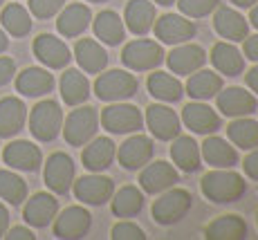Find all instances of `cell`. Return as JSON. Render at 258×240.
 I'll list each match as a JSON object with an SVG mask.
<instances>
[{
  "label": "cell",
  "instance_id": "cell-1",
  "mask_svg": "<svg viewBox=\"0 0 258 240\" xmlns=\"http://www.w3.org/2000/svg\"><path fill=\"white\" fill-rule=\"evenodd\" d=\"M200 191L213 204H234L247 193V182L234 168H213L202 175Z\"/></svg>",
  "mask_w": 258,
  "mask_h": 240
},
{
  "label": "cell",
  "instance_id": "cell-2",
  "mask_svg": "<svg viewBox=\"0 0 258 240\" xmlns=\"http://www.w3.org/2000/svg\"><path fill=\"white\" fill-rule=\"evenodd\" d=\"M137 90H140V81L131 70L99 72L97 81H94V94H97V99H101L106 103L128 101L137 94Z\"/></svg>",
  "mask_w": 258,
  "mask_h": 240
},
{
  "label": "cell",
  "instance_id": "cell-3",
  "mask_svg": "<svg viewBox=\"0 0 258 240\" xmlns=\"http://www.w3.org/2000/svg\"><path fill=\"white\" fill-rule=\"evenodd\" d=\"M193 207V196L186 189H177L171 187L166 191L160 193V198L153 202L151 207V216L160 227H173L177 224L182 218H186V213Z\"/></svg>",
  "mask_w": 258,
  "mask_h": 240
},
{
  "label": "cell",
  "instance_id": "cell-4",
  "mask_svg": "<svg viewBox=\"0 0 258 240\" xmlns=\"http://www.w3.org/2000/svg\"><path fill=\"white\" fill-rule=\"evenodd\" d=\"M166 54L162 43L153 38H135L121 49V63L131 72H153L164 63Z\"/></svg>",
  "mask_w": 258,
  "mask_h": 240
},
{
  "label": "cell",
  "instance_id": "cell-5",
  "mask_svg": "<svg viewBox=\"0 0 258 240\" xmlns=\"http://www.w3.org/2000/svg\"><path fill=\"white\" fill-rule=\"evenodd\" d=\"M99 122L110 135H131V133H140V128L144 126V114L133 103L115 101L108 103L101 110Z\"/></svg>",
  "mask_w": 258,
  "mask_h": 240
},
{
  "label": "cell",
  "instance_id": "cell-6",
  "mask_svg": "<svg viewBox=\"0 0 258 240\" xmlns=\"http://www.w3.org/2000/svg\"><path fill=\"white\" fill-rule=\"evenodd\" d=\"M63 128V110L54 99L38 101L29 112V131L38 142H52Z\"/></svg>",
  "mask_w": 258,
  "mask_h": 240
},
{
  "label": "cell",
  "instance_id": "cell-7",
  "mask_svg": "<svg viewBox=\"0 0 258 240\" xmlns=\"http://www.w3.org/2000/svg\"><path fill=\"white\" fill-rule=\"evenodd\" d=\"M63 137L70 146H83L97 135L99 131V112L92 106H74L63 124Z\"/></svg>",
  "mask_w": 258,
  "mask_h": 240
},
{
  "label": "cell",
  "instance_id": "cell-8",
  "mask_svg": "<svg viewBox=\"0 0 258 240\" xmlns=\"http://www.w3.org/2000/svg\"><path fill=\"white\" fill-rule=\"evenodd\" d=\"M74 198L81 204H90V207H101V204L110 202L112 193H115V182L112 177L101 173H88L81 175L79 179L72 182Z\"/></svg>",
  "mask_w": 258,
  "mask_h": 240
},
{
  "label": "cell",
  "instance_id": "cell-9",
  "mask_svg": "<svg viewBox=\"0 0 258 240\" xmlns=\"http://www.w3.org/2000/svg\"><path fill=\"white\" fill-rule=\"evenodd\" d=\"M144 124L148 126L151 137L160 139V142H171L182 131V119L168 103H151L144 114Z\"/></svg>",
  "mask_w": 258,
  "mask_h": 240
},
{
  "label": "cell",
  "instance_id": "cell-10",
  "mask_svg": "<svg viewBox=\"0 0 258 240\" xmlns=\"http://www.w3.org/2000/svg\"><path fill=\"white\" fill-rule=\"evenodd\" d=\"M216 106L220 110L222 117H249L258 110V99L251 90H245L240 86H229L222 88L216 94Z\"/></svg>",
  "mask_w": 258,
  "mask_h": 240
},
{
  "label": "cell",
  "instance_id": "cell-11",
  "mask_svg": "<svg viewBox=\"0 0 258 240\" xmlns=\"http://www.w3.org/2000/svg\"><path fill=\"white\" fill-rule=\"evenodd\" d=\"M151 32H155V38L160 43L173 47V45L191 41L196 36V25L184 14H162L160 18H155Z\"/></svg>",
  "mask_w": 258,
  "mask_h": 240
},
{
  "label": "cell",
  "instance_id": "cell-12",
  "mask_svg": "<svg viewBox=\"0 0 258 240\" xmlns=\"http://www.w3.org/2000/svg\"><path fill=\"white\" fill-rule=\"evenodd\" d=\"M74 175H77V168H74V159L68 153H52L45 162V168H43V179H45L47 189L56 196H66L72 189Z\"/></svg>",
  "mask_w": 258,
  "mask_h": 240
},
{
  "label": "cell",
  "instance_id": "cell-13",
  "mask_svg": "<svg viewBox=\"0 0 258 240\" xmlns=\"http://www.w3.org/2000/svg\"><path fill=\"white\" fill-rule=\"evenodd\" d=\"M164 63L168 66L175 77H188L191 72L196 70L205 68L207 63V49L198 43H180V45H173V49L166 54Z\"/></svg>",
  "mask_w": 258,
  "mask_h": 240
},
{
  "label": "cell",
  "instance_id": "cell-14",
  "mask_svg": "<svg viewBox=\"0 0 258 240\" xmlns=\"http://www.w3.org/2000/svg\"><path fill=\"white\" fill-rule=\"evenodd\" d=\"M180 182V173L173 164L164 162V159H157V162H148L146 166L140 168V189L144 193H151V196H160L162 191L175 187Z\"/></svg>",
  "mask_w": 258,
  "mask_h": 240
},
{
  "label": "cell",
  "instance_id": "cell-15",
  "mask_svg": "<svg viewBox=\"0 0 258 240\" xmlns=\"http://www.w3.org/2000/svg\"><path fill=\"white\" fill-rule=\"evenodd\" d=\"M54 222V236L61 240H79L83 236H88L92 227V216L86 207H79V204H72V207L63 209Z\"/></svg>",
  "mask_w": 258,
  "mask_h": 240
},
{
  "label": "cell",
  "instance_id": "cell-16",
  "mask_svg": "<svg viewBox=\"0 0 258 240\" xmlns=\"http://www.w3.org/2000/svg\"><path fill=\"white\" fill-rule=\"evenodd\" d=\"M153 153H155L153 137L142 133H131V137L117 148V159L126 171H140L153 159Z\"/></svg>",
  "mask_w": 258,
  "mask_h": 240
},
{
  "label": "cell",
  "instance_id": "cell-17",
  "mask_svg": "<svg viewBox=\"0 0 258 240\" xmlns=\"http://www.w3.org/2000/svg\"><path fill=\"white\" fill-rule=\"evenodd\" d=\"M180 119L193 135H202V137L218 133L220 131V126H222L220 114H218L207 101L186 103V106L182 108V117Z\"/></svg>",
  "mask_w": 258,
  "mask_h": 240
},
{
  "label": "cell",
  "instance_id": "cell-18",
  "mask_svg": "<svg viewBox=\"0 0 258 240\" xmlns=\"http://www.w3.org/2000/svg\"><path fill=\"white\" fill-rule=\"evenodd\" d=\"M34 56L49 70H63L72 61V52L66 43L54 34H38L34 38Z\"/></svg>",
  "mask_w": 258,
  "mask_h": 240
},
{
  "label": "cell",
  "instance_id": "cell-19",
  "mask_svg": "<svg viewBox=\"0 0 258 240\" xmlns=\"http://www.w3.org/2000/svg\"><path fill=\"white\" fill-rule=\"evenodd\" d=\"M213 29L229 43H242L249 36V21L236 7L218 5L213 12Z\"/></svg>",
  "mask_w": 258,
  "mask_h": 240
},
{
  "label": "cell",
  "instance_id": "cell-20",
  "mask_svg": "<svg viewBox=\"0 0 258 240\" xmlns=\"http://www.w3.org/2000/svg\"><path fill=\"white\" fill-rule=\"evenodd\" d=\"M3 159L9 168L14 171H25V173H34L41 168L43 164V153L41 148L34 142H27V139H16L9 146H5L3 151Z\"/></svg>",
  "mask_w": 258,
  "mask_h": 240
},
{
  "label": "cell",
  "instance_id": "cell-21",
  "mask_svg": "<svg viewBox=\"0 0 258 240\" xmlns=\"http://www.w3.org/2000/svg\"><path fill=\"white\" fill-rule=\"evenodd\" d=\"M117 159V144L110 137H92L88 144H83L81 162L83 168L90 173H103L106 168L112 166Z\"/></svg>",
  "mask_w": 258,
  "mask_h": 240
},
{
  "label": "cell",
  "instance_id": "cell-22",
  "mask_svg": "<svg viewBox=\"0 0 258 240\" xmlns=\"http://www.w3.org/2000/svg\"><path fill=\"white\" fill-rule=\"evenodd\" d=\"M202 159L211 168H234L238 164V151L227 137H218L216 133L207 135L205 142L200 144Z\"/></svg>",
  "mask_w": 258,
  "mask_h": 240
},
{
  "label": "cell",
  "instance_id": "cell-23",
  "mask_svg": "<svg viewBox=\"0 0 258 240\" xmlns=\"http://www.w3.org/2000/svg\"><path fill=\"white\" fill-rule=\"evenodd\" d=\"M222 88H225L222 74H218L216 70L200 68L188 74V81L184 83V94H188L193 101H211Z\"/></svg>",
  "mask_w": 258,
  "mask_h": 240
},
{
  "label": "cell",
  "instance_id": "cell-24",
  "mask_svg": "<svg viewBox=\"0 0 258 240\" xmlns=\"http://www.w3.org/2000/svg\"><path fill=\"white\" fill-rule=\"evenodd\" d=\"M58 213V200L52 196V193H34L32 198L25 202V209H23V218L29 227H36V229H43L47 224H52V220L56 218Z\"/></svg>",
  "mask_w": 258,
  "mask_h": 240
},
{
  "label": "cell",
  "instance_id": "cell-25",
  "mask_svg": "<svg viewBox=\"0 0 258 240\" xmlns=\"http://www.w3.org/2000/svg\"><path fill=\"white\" fill-rule=\"evenodd\" d=\"M121 18L128 32H133L135 36H146L157 18L155 3L153 0H128Z\"/></svg>",
  "mask_w": 258,
  "mask_h": 240
},
{
  "label": "cell",
  "instance_id": "cell-26",
  "mask_svg": "<svg viewBox=\"0 0 258 240\" xmlns=\"http://www.w3.org/2000/svg\"><path fill=\"white\" fill-rule=\"evenodd\" d=\"M90 23H92L90 7L83 3H72V5H63L61 14L56 18V29L61 36L77 38L90 27Z\"/></svg>",
  "mask_w": 258,
  "mask_h": 240
},
{
  "label": "cell",
  "instance_id": "cell-27",
  "mask_svg": "<svg viewBox=\"0 0 258 240\" xmlns=\"http://www.w3.org/2000/svg\"><path fill=\"white\" fill-rule=\"evenodd\" d=\"M171 159L173 166L180 168L182 173H196L202 166V153L200 144L191 135H177L171 139Z\"/></svg>",
  "mask_w": 258,
  "mask_h": 240
},
{
  "label": "cell",
  "instance_id": "cell-28",
  "mask_svg": "<svg viewBox=\"0 0 258 240\" xmlns=\"http://www.w3.org/2000/svg\"><path fill=\"white\" fill-rule=\"evenodd\" d=\"M146 88H148V94L155 101H162V103H177L184 97V83L173 72L153 70V74H148Z\"/></svg>",
  "mask_w": 258,
  "mask_h": 240
},
{
  "label": "cell",
  "instance_id": "cell-29",
  "mask_svg": "<svg viewBox=\"0 0 258 240\" xmlns=\"http://www.w3.org/2000/svg\"><path fill=\"white\" fill-rule=\"evenodd\" d=\"M247 233H249V229H247L245 218L238 213L218 216L202 229V236L207 240H245Z\"/></svg>",
  "mask_w": 258,
  "mask_h": 240
},
{
  "label": "cell",
  "instance_id": "cell-30",
  "mask_svg": "<svg viewBox=\"0 0 258 240\" xmlns=\"http://www.w3.org/2000/svg\"><path fill=\"white\" fill-rule=\"evenodd\" d=\"M209 58H211V66L216 68V72L222 74V77H238L245 70V56L236 47V43H229V41L216 43L211 47Z\"/></svg>",
  "mask_w": 258,
  "mask_h": 240
},
{
  "label": "cell",
  "instance_id": "cell-31",
  "mask_svg": "<svg viewBox=\"0 0 258 240\" xmlns=\"http://www.w3.org/2000/svg\"><path fill=\"white\" fill-rule=\"evenodd\" d=\"M74 58H77L79 68L88 74H99L108 68V52L103 43L94 41V38H79L74 45Z\"/></svg>",
  "mask_w": 258,
  "mask_h": 240
},
{
  "label": "cell",
  "instance_id": "cell-32",
  "mask_svg": "<svg viewBox=\"0 0 258 240\" xmlns=\"http://www.w3.org/2000/svg\"><path fill=\"white\" fill-rule=\"evenodd\" d=\"M92 29L94 36L99 38V43L110 45V47H117V45L123 43L126 38V25H123V18L119 16L112 9H103L94 16L92 21Z\"/></svg>",
  "mask_w": 258,
  "mask_h": 240
},
{
  "label": "cell",
  "instance_id": "cell-33",
  "mask_svg": "<svg viewBox=\"0 0 258 240\" xmlns=\"http://www.w3.org/2000/svg\"><path fill=\"white\" fill-rule=\"evenodd\" d=\"M58 88H61V99L72 108L86 103L88 99H90V90H92L88 77L77 68H70L63 72Z\"/></svg>",
  "mask_w": 258,
  "mask_h": 240
},
{
  "label": "cell",
  "instance_id": "cell-34",
  "mask_svg": "<svg viewBox=\"0 0 258 240\" xmlns=\"http://www.w3.org/2000/svg\"><path fill=\"white\" fill-rule=\"evenodd\" d=\"M27 122V108L18 97L0 99V137L7 139L23 131Z\"/></svg>",
  "mask_w": 258,
  "mask_h": 240
},
{
  "label": "cell",
  "instance_id": "cell-35",
  "mask_svg": "<svg viewBox=\"0 0 258 240\" xmlns=\"http://www.w3.org/2000/svg\"><path fill=\"white\" fill-rule=\"evenodd\" d=\"M16 90L25 97H43L54 90V77L45 68H25L16 77Z\"/></svg>",
  "mask_w": 258,
  "mask_h": 240
},
{
  "label": "cell",
  "instance_id": "cell-36",
  "mask_svg": "<svg viewBox=\"0 0 258 240\" xmlns=\"http://www.w3.org/2000/svg\"><path fill=\"white\" fill-rule=\"evenodd\" d=\"M144 191L135 184H126L110 198V211L117 218H135L144 209Z\"/></svg>",
  "mask_w": 258,
  "mask_h": 240
},
{
  "label": "cell",
  "instance_id": "cell-37",
  "mask_svg": "<svg viewBox=\"0 0 258 240\" xmlns=\"http://www.w3.org/2000/svg\"><path fill=\"white\" fill-rule=\"evenodd\" d=\"M227 139L236 148H242V151L256 148L258 146V122L251 119V114L249 117H236L227 126Z\"/></svg>",
  "mask_w": 258,
  "mask_h": 240
},
{
  "label": "cell",
  "instance_id": "cell-38",
  "mask_svg": "<svg viewBox=\"0 0 258 240\" xmlns=\"http://www.w3.org/2000/svg\"><path fill=\"white\" fill-rule=\"evenodd\" d=\"M0 23H3L5 32L12 34L16 38H23L32 32V14L18 3H9L0 14Z\"/></svg>",
  "mask_w": 258,
  "mask_h": 240
},
{
  "label": "cell",
  "instance_id": "cell-39",
  "mask_svg": "<svg viewBox=\"0 0 258 240\" xmlns=\"http://www.w3.org/2000/svg\"><path fill=\"white\" fill-rule=\"evenodd\" d=\"M0 200L9 204H23L27 200V184L14 171H0Z\"/></svg>",
  "mask_w": 258,
  "mask_h": 240
},
{
  "label": "cell",
  "instance_id": "cell-40",
  "mask_svg": "<svg viewBox=\"0 0 258 240\" xmlns=\"http://www.w3.org/2000/svg\"><path fill=\"white\" fill-rule=\"evenodd\" d=\"M175 5L186 18H205L216 12L220 0H175Z\"/></svg>",
  "mask_w": 258,
  "mask_h": 240
},
{
  "label": "cell",
  "instance_id": "cell-41",
  "mask_svg": "<svg viewBox=\"0 0 258 240\" xmlns=\"http://www.w3.org/2000/svg\"><path fill=\"white\" fill-rule=\"evenodd\" d=\"M110 238L112 240H144L146 233H144V229L137 222H133V220H119L117 224H112Z\"/></svg>",
  "mask_w": 258,
  "mask_h": 240
},
{
  "label": "cell",
  "instance_id": "cell-42",
  "mask_svg": "<svg viewBox=\"0 0 258 240\" xmlns=\"http://www.w3.org/2000/svg\"><path fill=\"white\" fill-rule=\"evenodd\" d=\"M63 5H66V0H29V14L45 21V18L56 16L63 9Z\"/></svg>",
  "mask_w": 258,
  "mask_h": 240
},
{
  "label": "cell",
  "instance_id": "cell-43",
  "mask_svg": "<svg viewBox=\"0 0 258 240\" xmlns=\"http://www.w3.org/2000/svg\"><path fill=\"white\" fill-rule=\"evenodd\" d=\"M242 171H245V175L249 179H256L258 182V146L251 148L249 155L242 159Z\"/></svg>",
  "mask_w": 258,
  "mask_h": 240
},
{
  "label": "cell",
  "instance_id": "cell-44",
  "mask_svg": "<svg viewBox=\"0 0 258 240\" xmlns=\"http://www.w3.org/2000/svg\"><path fill=\"white\" fill-rule=\"evenodd\" d=\"M14 74H16V63H14V58L0 56V88L7 86L14 79Z\"/></svg>",
  "mask_w": 258,
  "mask_h": 240
},
{
  "label": "cell",
  "instance_id": "cell-45",
  "mask_svg": "<svg viewBox=\"0 0 258 240\" xmlns=\"http://www.w3.org/2000/svg\"><path fill=\"white\" fill-rule=\"evenodd\" d=\"M242 56L247 58V61H254L258 63V34H254V36H247L245 41H242Z\"/></svg>",
  "mask_w": 258,
  "mask_h": 240
},
{
  "label": "cell",
  "instance_id": "cell-46",
  "mask_svg": "<svg viewBox=\"0 0 258 240\" xmlns=\"http://www.w3.org/2000/svg\"><path fill=\"white\" fill-rule=\"evenodd\" d=\"M5 238L9 240H34V231L29 227H12L7 233H5Z\"/></svg>",
  "mask_w": 258,
  "mask_h": 240
},
{
  "label": "cell",
  "instance_id": "cell-47",
  "mask_svg": "<svg viewBox=\"0 0 258 240\" xmlns=\"http://www.w3.org/2000/svg\"><path fill=\"white\" fill-rule=\"evenodd\" d=\"M245 83H247V88H249L251 92H254L256 97H258V63L249 70V72L245 74Z\"/></svg>",
  "mask_w": 258,
  "mask_h": 240
},
{
  "label": "cell",
  "instance_id": "cell-48",
  "mask_svg": "<svg viewBox=\"0 0 258 240\" xmlns=\"http://www.w3.org/2000/svg\"><path fill=\"white\" fill-rule=\"evenodd\" d=\"M7 229H9V211H7V207L0 202V238L7 233Z\"/></svg>",
  "mask_w": 258,
  "mask_h": 240
},
{
  "label": "cell",
  "instance_id": "cell-49",
  "mask_svg": "<svg viewBox=\"0 0 258 240\" xmlns=\"http://www.w3.org/2000/svg\"><path fill=\"white\" fill-rule=\"evenodd\" d=\"M229 3L234 5L236 9H249V7H254L258 0H229Z\"/></svg>",
  "mask_w": 258,
  "mask_h": 240
},
{
  "label": "cell",
  "instance_id": "cell-50",
  "mask_svg": "<svg viewBox=\"0 0 258 240\" xmlns=\"http://www.w3.org/2000/svg\"><path fill=\"white\" fill-rule=\"evenodd\" d=\"M247 21H249L251 27L258 29V3L254 5V7H249V18H247Z\"/></svg>",
  "mask_w": 258,
  "mask_h": 240
},
{
  "label": "cell",
  "instance_id": "cell-51",
  "mask_svg": "<svg viewBox=\"0 0 258 240\" xmlns=\"http://www.w3.org/2000/svg\"><path fill=\"white\" fill-rule=\"evenodd\" d=\"M7 45H9V38H7V34H5L3 29H0V54H3L5 49H7Z\"/></svg>",
  "mask_w": 258,
  "mask_h": 240
},
{
  "label": "cell",
  "instance_id": "cell-52",
  "mask_svg": "<svg viewBox=\"0 0 258 240\" xmlns=\"http://www.w3.org/2000/svg\"><path fill=\"white\" fill-rule=\"evenodd\" d=\"M153 3H155V5H162V7H171L175 0H153Z\"/></svg>",
  "mask_w": 258,
  "mask_h": 240
},
{
  "label": "cell",
  "instance_id": "cell-53",
  "mask_svg": "<svg viewBox=\"0 0 258 240\" xmlns=\"http://www.w3.org/2000/svg\"><path fill=\"white\" fill-rule=\"evenodd\" d=\"M86 3H108V0H86Z\"/></svg>",
  "mask_w": 258,
  "mask_h": 240
},
{
  "label": "cell",
  "instance_id": "cell-54",
  "mask_svg": "<svg viewBox=\"0 0 258 240\" xmlns=\"http://www.w3.org/2000/svg\"><path fill=\"white\" fill-rule=\"evenodd\" d=\"M256 224H258V213H256Z\"/></svg>",
  "mask_w": 258,
  "mask_h": 240
},
{
  "label": "cell",
  "instance_id": "cell-55",
  "mask_svg": "<svg viewBox=\"0 0 258 240\" xmlns=\"http://www.w3.org/2000/svg\"><path fill=\"white\" fill-rule=\"evenodd\" d=\"M0 5H3V0H0Z\"/></svg>",
  "mask_w": 258,
  "mask_h": 240
}]
</instances>
